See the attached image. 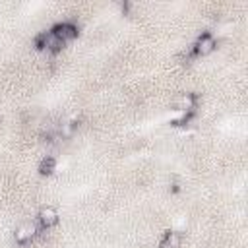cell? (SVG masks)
I'll return each instance as SVG.
<instances>
[{"instance_id":"cell-1","label":"cell","mask_w":248,"mask_h":248,"mask_svg":"<svg viewBox=\"0 0 248 248\" xmlns=\"http://www.w3.org/2000/svg\"><path fill=\"white\" fill-rule=\"evenodd\" d=\"M37 231H39V225H37L35 221H25V223H21V225L16 229V232H14L16 244L25 246L27 242H31V238L37 234Z\"/></svg>"},{"instance_id":"cell-2","label":"cell","mask_w":248,"mask_h":248,"mask_svg":"<svg viewBox=\"0 0 248 248\" xmlns=\"http://www.w3.org/2000/svg\"><path fill=\"white\" fill-rule=\"evenodd\" d=\"M50 31L54 33V37H56L62 45H66V43H70L72 39H76V37H78V25H76V23H72V21L56 23Z\"/></svg>"},{"instance_id":"cell-3","label":"cell","mask_w":248,"mask_h":248,"mask_svg":"<svg viewBox=\"0 0 248 248\" xmlns=\"http://www.w3.org/2000/svg\"><path fill=\"white\" fill-rule=\"evenodd\" d=\"M35 45H37V48L48 50V52H56L58 48L64 46V45L54 37L52 31H41V33L37 35V39H35Z\"/></svg>"},{"instance_id":"cell-4","label":"cell","mask_w":248,"mask_h":248,"mask_svg":"<svg viewBox=\"0 0 248 248\" xmlns=\"http://www.w3.org/2000/svg\"><path fill=\"white\" fill-rule=\"evenodd\" d=\"M215 46H217V41H215V37L211 35V33H202L200 37H198V41L194 43V54H198V56H205V54H211L213 50H215Z\"/></svg>"},{"instance_id":"cell-5","label":"cell","mask_w":248,"mask_h":248,"mask_svg":"<svg viewBox=\"0 0 248 248\" xmlns=\"http://www.w3.org/2000/svg\"><path fill=\"white\" fill-rule=\"evenodd\" d=\"M37 223H39L43 229H52V227L58 223V211H56L52 205L41 207L39 213H37Z\"/></svg>"},{"instance_id":"cell-6","label":"cell","mask_w":248,"mask_h":248,"mask_svg":"<svg viewBox=\"0 0 248 248\" xmlns=\"http://www.w3.org/2000/svg\"><path fill=\"white\" fill-rule=\"evenodd\" d=\"M182 246V232L180 231H167L159 240V248H180Z\"/></svg>"},{"instance_id":"cell-7","label":"cell","mask_w":248,"mask_h":248,"mask_svg":"<svg viewBox=\"0 0 248 248\" xmlns=\"http://www.w3.org/2000/svg\"><path fill=\"white\" fill-rule=\"evenodd\" d=\"M194 107H196V95L194 93H184L176 101V110L178 112H194Z\"/></svg>"},{"instance_id":"cell-8","label":"cell","mask_w":248,"mask_h":248,"mask_svg":"<svg viewBox=\"0 0 248 248\" xmlns=\"http://www.w3.org/2000/svg\"><path fill=\"white\" fill-rule=\"evenodd\" d=\"M56 170V159L52 155H46L41 163H39V172L41 174H52Z\"/></svg>"},{"instance_id":"cell-9","label":"cell","mask_w":248,"mask_h":248,"mask_svg":"<svg viewBox=\"0 0 248 248\" xmlns=\"http://www.w3.org/2000/svg\"><path fill=\"white\" fill-rule=\"evenodd\" d=\"M74 132H76V122H62L60 126H58V138L60 140H68V138H72L74 136Z\"/></svg>"}]
</instances>
